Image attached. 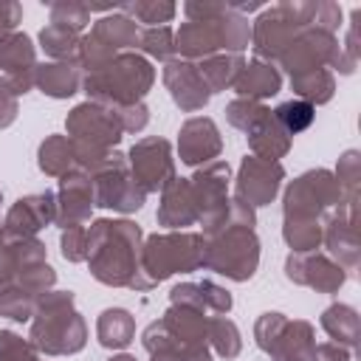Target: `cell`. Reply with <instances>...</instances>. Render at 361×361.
I'll return each mask as SVG.
<instances>
[{
  "instance_id": "cell-1",
  "label": "cell",
  "mask_w": 361,
  "mask_h": 361,
  "mask_svg": "<svg viewBox=\"0 0 361 361\" xmlns=\"http://www.w3.org/2000/svg\"><path fill=\"white\" fill-rule=\"evenodd\" d=\"M279 178H282V169L276 164H259L254 158H245L243 175H240V192L248 195L254 206H262L265 200L274 197Z\"/></svg>"
},
{
  "instance_id": "cell-2",
  "label": "cell",
  "mask_w": 361,
  "mask_h": 361,
  "mask_svg": "<svg viewBox=\"0 0 361 361\" xmlns=\"http://www.w3.org/2000/svg\"><path fill=\"white\" fill-rule=\"evenodd\" d=\"M166 82L172 87V96L178 104H183L186 110L192 107H200L206 99H209V90H206V82L203 76L186 65V62H169L166 65Z\"/></svg>"
},
{
  "instance_id": "cell-3",
  "label": "cell",
  "mask_w": 361,
  "mask_h": 361,
  "mask_svg": "<svg viewBox=\"0 0 361 361\" xmlns=\"http://www.w3.org/2000/svg\"><path fill=\"white\" fill-rule=\"evenodd\" d=\"M133 169L141 175L144 189H158L164 183L161 175H169V147L164 144L158 155H149V141H141L133 147Z\"/></svg>"
},
{
  "instance_id": "cell-4",
  "label": "cell",
  "mask_w": 361,
  "mask_h": 361,
  "mask_svg": "<svg viewBox=\"0 0 361 361\" xmlns=\"http://www.w3.org/2000/svg\"><path fill=\"white\" fill-rule=\"evenodd\" d=\"M51 212H54L51 195L28 197V200H20V203L11 209V214H8V226L25 228V231H37L39 226H45V220L51 217Z\"/></svg>"
},
{
  "instance_id": "cell-5",
  "label": "cell",
  "mask_w": 361,
  "mask_h": 361,
  "mask_svg": "<svg viewBox=\"0 0 361 361\" xmlns=\"http://www.w3.org/2000/svg\"><path fill=\"white\" fill-rule=\"evenodd\" d=\"M237 90L240 93H248V96H274L279 90V76H276V71L271 65L254 62V65H248L240 73Z\"/></svg>"
},
{
  "instance_id": "cell-6",
  "label": "cell",
  "mask_w": 361,
  "mask_h": 361,
  "mask_svg": "<svg viewBox=\"0 0 361 361\" xmlns=\"http://www.w3.org/2000/svg\"><path fill=\"white\" fill-rule=\"evenodd\" d=\"M31 39L25 34H8L0 37V71H31Z\"/></svg>"
},
{
  "instance_id": "cell-7",
  "label": "cell",
  "mask_w": 361,
  "mask_h": 361,
  "mask_svg": "<svg viewBox=\"0 0 361 361\" xmlns=\"http://www.w3.org/2000/svg\"><path fill=\"white\" fill-rule=\"evenodd\" d=\"M133 336V319L127 310H104L99 322V338L104 347H124Z\"/></svg>"
},
{
  "instance_id": "cell-8",
  "label": "cell",
  "mask_w": 361,
  "mask_h": 361,
  "mask_svg": "<svg viewBox=\"0 0 361 361\" xmlns=\"http://www.w3.org/2000/svg\"><path fill=\"white\" fill-rule=\"evenodd\" d=\"M322 324H324V330H327L330 336H336V341L355 344V338H358V316H355V310L347 307V305L330 307V310L324 313Z\"/></svg>"
},
{
  "instance_id": "cell-9",
  "label": "cell",
  "mask_w": 361,
  "mask_h": 361,
  "mask_svg": "<svg viewBox=\"0 0 361 361\" xmlns=\"http://www.w3.org/2000/svg\"><path fill=\"white\" fill-rule=\"evenodd\" d=\"M203 133H206L203 138H195V135L183 127V135H180V155H183V161H186V164L206 161L209 155H214V152L220 149L217 130H214V124H212V121L206 124V130H203Z\"/></svg>"
},
{
  "instance_id": "cell-10",
  "label": "cell",
  "mask_w": 361,
  "mask_h": 361,
  "mask_svg": "<svg viewBox=\"0 0 361 361\" xmlns=\"http://www.w3.org/2000/svg\"><path fill=\"white\" fill-rule=\"evenodd\" d=\"M37 82L51 96H71L76 90V73L68 71V65H42Z\"/></svg>"
},
{
  "instance_id": "cell-11",
  "label": "cell",
  "mask_w": 361,
  "mask_h": 361,
  "mask_svg": "<svg viewBox=\"0 0 361 361\" xmlns=\"http://www.w3.org/2000/svg\"><path fill=\"white\" fill-rule=\"evenodd\" d=\"M274 118L285 133H299L313 121V107L307 102H302V99H293V102L279 104Z\"/></svg>"
},
{
  "instance_id": "cell-12",
  "label": "cell",
  "mask_w": 361,
  "mask_h": 361,
  "mask_svg": "<svg viewBox=\"0 0 361 361\" xmlns=\"http://www.w3.org/2000/svg\"><path fill=\"white\" fill-rule=\"evenodd\" d=\"M293 87L299 96L305 99H313V102H327L330 99V90H333V82L324 71H313V73H302V76H293Z\"/></svg>"
},
{
  "instance_id": "cell-13",
  "label": "cell",
  "mask_w": 361,
  "mask_h": 361,
  "mask_svg": "<svg viewBox=\"0 0 361 361\" xmlns=\"http://www.w3.org/2000/svg\"><path fill=\"white\" fill-rule=\"evenodd\" d=\"M42 48L48 51V54H54V56H68L73 48H76V42H73V31L71 28H62V25H48L45 31H42Z\"/></svg>"
},
{
  "instance_id": "cell-14",
  "label": "cell",
  "mask_w": 361,
  "mask_h": 361,
  "mask_svg": "<svg viewBox=\"0 0 361 361\" xmlns=\"http://www.w3.org/2000/svg\"><path fill=\"white\" fill-rule=\"evenodd\" d=\"M141 23H158V20H169L175 6H155V3H135V6H127Z\"/></svg>"
},
{
  "instance_id": "cell-15",
  "label": "cell",
  "mask_w": 361,
  "mask_h": 361,
  "mask_svg": "<svg viewBox=\"0 0 361 361\" xmlns=\"http://www.w3.org/2000/svg\"><path fill=\"white\" fill-rule=\"evenodd\" d=\"M144 48L155 56H166L169 54V28H161V31H147L144 34Z\"/></svg>"
},
{
  "instance_id": "cell-16",
  "label": "cell",
  "mask_w": 361,
  "mask_h": 361,
  "mask_svg": "<svg viewBox=\"0 0 361 361\" xmlns=\"http://www.w3.org/2000/svg\"><path fill=\"white\" fill-rule=\"evenodd\" d=\"M310 358L313 361H350V353L344 347H338V344H322V347L313 350Z\"/></svg>"
},
{
  "instance_id": "cell-17",
  "label": "cell",
  "mask_w": 361,
  "mask_h": 361,
  "mask_svg": "<svg viewBox=\"0 0 361 361\" xmlns=\"http://www.w3.org/2000/svg\"><path fill=\"white\" fill-rule=\"evenodd\" d=\"M17 20H20V8L14 3H0V34L8 31V28H14Z\"/></svg>"
},
{
  "instance_id": "cell-18",
  "label": "cell",
  "mask_w": 361,
  "mask_h": 361,
  "mask_svg": "<svg viewBox=\"0 0 361 361\" xmlns=\"http://www.w3.org/2000/svg\"><path fill=\"white\" fill-rule=\"evenodd\" d=\"M11 118H14V102H11L8 96H3V93H0V127H3V124H8Z\"/></svg>"
}]
</instances>
